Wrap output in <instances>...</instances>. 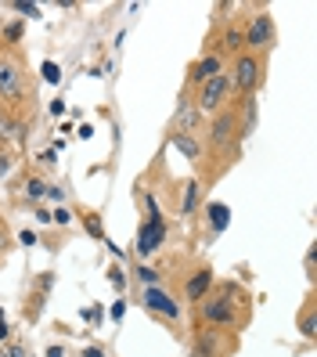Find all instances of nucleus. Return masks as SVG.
I'll list each match as a JSON object with an SVG mask.
<instances>
[{"mask_svg":"<svg viewBox=\"0 0 317 357\" xmlns=\"http://www.w3.org/2000/svg\"><path fill=\"white\" fill-rule=\"evenodd\" d=\"M242 307H245V292L235 282H224L199 300V318L206 325H224L227 328V325L242 321Z\"/></svg>","mask_w":317,"mask_h":357,"instance_id":"1","label":"nucleus"},{"mask_svg":"<svg viewBox=\"0 0 317 357\" xmlns=\"http://www.w3.org/2000/svg\"><path fill=\"white\" fill-rule=\"evenodd\" d=\"M227 79H231V91H235V94L252 98V94L260 91V83H263V58L242 51V54L235 58V66H231Z\"/></svg>","mask_w":317,"mask_h":357,"instance_id":"2","label":"nucleus"},{"mask_svg":"<svg viewBox=\"0 0 317 357\" xmlns=\"http://www.w3.org/2000/svg\"><path fill=\"white\" fill-rule=\"evenodd\" d=\"M235 130H238V101H231L213 116V127H209V149H213L217 155H224V159H231V152H235Z\"/></svg>","mask_w":317,"mask_h":357,"instance_id":"3","label":"nucleus"},{"mask_svg":"<svg viewBox=\"0 0 317 357\" xmlns=\"http://www.w3.org/2000/svg\"><path fill=\"white\" fill-rule=\"evenodd\" d=\"M227 98H231V79H227V73H220V76H213V79H206L192 101H195L199 116H217L224 105H231Z\"/></svg>","mask_w":317,"mask_h":357,"instance_id":"4","label":"nucleus"},{"mask_svg":"<svg viewBox=\"0 0 317 357\" xmlns=\"http://www.w3.org/2000/svg\"><path fill=\"white\" fill-rule=\"evenodd\" d=\"M242 40H245V51H249V54L270 51V47H274V18H270L267 11L252 15V18H249V29L242 33Z\"/></svg>","mask_w":317,"mask_h":357,"instance_id":"5","label":"nucleus"},{"mask_svg":"<svg viewBox=\"0 0 317 357\" xmlns=\"http://www.w3.org/2000/svg\"><path fill=\"white\" fill-rule=\"evenodd\" d=\"M22 98V61L15 54H0V101Z\"/></svg>","mask_w":317,"mask_h":357,"instance_id":"6","label":"nucleus"},{"mask_svg":"<svg viewBox=\"0 0 317 357\" xmlns=\"http://www.w3.org/2000/svg\"><path fill=\"white\" fill-rule=\"evenodd\" d=\"M141 307H144V310H152V314H159V318L180 321V303H177V300L170 296V292H162L159 285L144 289V296H141Z\"/></svg>","mask_w":317,"mask_h":357,"instance_id":"7","label":"nucleus"},{"mask_svg":"<svg viewBox=\"0 0 317 357\" xmlns=\"http://www.w3.org/2000/svg\"><path fill=\"white\" fill-rule=\"evenodd\" d=\"M199 127H202V116H199V109H195V101L192 98H180L177 101V112H173V123H170V130L173 134H199Z\"/></svg>","mask_w":317,"mask_h":357,"instance_id":"8","label":"nucleus"},{"mask_svg":"<svg viewBox=\"0 0 317 357\" xmlns=\"http://www.w3.org/2000/svg\"><path fill=\"white\" fill-rule=\"evenodd\" d=\"M162 238H166V224H162V217L144 220V224H141V231H137V253H141V257L155 253V249L162 245Z\"/></svg>","mask_w":317,"mask_h":357,"instance_id":"9","label":"nucleus"},{"mask_svg":"<svg viewBox=\"0 0 317 357\" xmlns=\"http://www.w3.org/2000/svg\"><path fill=\"white\" fill-rule=\"evenodd\" d=\"M220 73H224L220 54H202L195 66H192V73H187V83H192V87H202L206 79H213V76H220Z\"/></svg>","mask_w":317,"mask_h":357,"instance_id":"10","label":"nucleus"},{"mask_svg":"<svg viewBox=\"0 0 317 357\" xmlns=\"http://www.w3.org/2000/svg\"><path fill=\"white\" fill-rule=\"evenodd\" d=\"M209 289H213V271H209V267L195 271V275L187 278V285H184V292H187V300H195V303H199V300L206 296Z\"/></svg>","mask_w":317,"mask_h":357,"instance_id":"11","label":"nucleus"},{"mask_svg":"<svg viewBox=\"0 0 317 357\" xmlns=\"http://www.w3.org/2000/svg\"><path fill=\"white\" fill-rule=\"evenodd\" d=\"M170 144H173L184 159H192L195 166L202 162V144H199V137H192V134H173V130H170Z\"/></svg>","mask_w":317,"mask_h":357,"instance_id":"12","label":"nucleus"},{"mask_svg":"<svg viewBox=\"0 0 317 357\" xmlns=\"http://www.w3.org/2000/svg\"><path fill=\"white\" fill-rule=\"evenodd\" d=\"M224 51H227L231 58H238V54L245 51V40H242V29H227V33H224Z\"/></svg>","mask_w":317,"mask_h":357,"instance_id":"13","label":"nucleus"},{"mask_svg":"<svg viewBox=\"0 0 317 357\" xmlns=\"http://www.w3.org/2000/svg\"><path fill=\"white\" fill-rule=\"evenodd\" d=\"M227 220H231V209H227L224 202H213V206H209V224H213V231H224Z\"/></svg>","mask_w":317,"mask_h":357,"instance_id":"14","label":"nucleus"},{"mask_svg":"<svg viewBox=\"0 0 317 357\" xmlns=\"http://www.w3.org/2000/svg\"><path fill=\"white\" fill-rule=\"evenodd\" d=\"M195 202H199V181H187L184 184V202H180V213L187 217L195 209Z\"/></svg>","mask_w":317,"mask_h":357,"instance_id":"15","label":"nucleus"},{"mask_svg":"<svg viewBox=\"0 0 317 357\" xmlns=\"http://www.w3.org/2000/svg\"><path fill=\"white\" fill-rule=\"evenodd\" d=\"M15 137V119H11V112L0 105V144H8Z\"/></svg>","mask_w":317,"mask_h":357,"instance_id":"16","label":"nucleus"},{"mask_svg":"<svg viewBox=\"0 0 317 357\" xmlns=\"http://www.w3.org/2000/svg\"><path fill=\"white\" fill-rule=\"evenodd\" d=\"M134 275H137V282H141L144 289H152V285H159V271H152V267H148V264H141V267L134 271Z\"/></svg>","mask_w":317,"mask_h":357,"instance_id":"17","label":"nucleus"},{"mask_svg":"<svg viewBox=\"0 0 317 357\" xmlns=\"http://www.w3.org/2000/svg\"><path fill=\"white\" fill-rule=\"evenodd\" d=\"M26 195H29L33 202H36V199H44V195H47V184L40 181V177H29V181H26Z\"/></svg>","mask_w":317,"mask_h":357,"instance_id":"18","label":"nucleus"},{"mask_svg":"<svg viewBox=\"0 0 317 357\" xmlns=\"http://www.w3.org/2000/svg\"><path fill=\"white\" fill-rule=\"evenodd\" d=\"M300 328H303V335H307V340H314V307H307V310H303Z\"/></svg>","mask_w":317,"mask_h":357,"instance_id":"19","label":"nucleus"},{"mask_svg":"<svg viewBox=\"0 0 317 357\" xmlns=\"http://www.w3.org/2000/svg\"><path fill=\"white\" fill-rule=\"evenodd\" d=\"M83 224H87V231H91L94 238H105V231H101V220H98V213H91V217L83 220Z\"/></svg>","mask_w":317,"mask_h":357,"instance_id":"20","label":"nucleus"},{"mask_svg":"<svg viewBox=\"0 0 317 357\" xmlns=\"http://www.w3.org/2000/svg\"><path fill=\"white\" fill-rule=\"evenodd\" d=\"M192 357H217V354H213V343L199 340V343H195V350H192Z\"/></svg>","mask_w":317,"mask_h":357,"instance_id":"21","label":"nucleus"},{"mask_svg":"<svg viewBox=\"0 0 317 357\" xmlns=\"http://www.w3.org/2000/svg\"><path fill=\"white\" fill-rule=\"evenodd\" d=\"M44 79H47V83H58V79H61V73H58L54 61H44Z\"/></svg>","mask_w":317,"mask_h":357,"instance_id":"22","label":"nucleus"},{"mask_svg":"<svg viewBox=\"0 0 317 357\" xmlns=\"http://www.w3.org/2000/svg\"><path fill=\"white\" fill-rule=\"evenodd\" d=\"M51 220H54V224H69V220H72V213H69L65 206H58L54 213H51Z\"/></svg>","mask_w":317,"mask_h":357,"instance_id":"23","label":"nucleus"},{"mask_svg":"<svg viewBox=\"0 0 317 357\" xmlns=\"http://www.w3.org/2000/svg\"><path fill=\"white\" fill-rule=\"evenodd\" d=\"M15 11H22V15H33V18L40 15V8H36V4H26V0H18V4H15Z\"/></svg>","mask_w":317,"mask_h":357,"instance_id":"24","label":"nucleus"},{"mask_svg":"<svg viewBox=\"0 0 317 357\" xmlns=\"http://www.w3.org/2000/svg\"><path fill=\"white\" fill-rule=\"evenodd\" d=\"M47 199L61 202V199H65V188H58V184H47Z\"/></svg>","mask_w":317,"mask_h":357,"instance_id":"25","label":"nucleus"},{"mask_svg":"<svg viewBox=\"0 0 317 357\" xmlns=\"http://www.w3.org/2000/svg\"><path fill=\"white\" fill-rule=\"evenodd\" d=\"M11 166H15V159L8 152H0V174H11Z\"/></svg>","mask_w":317,"mask_h":357,"instance_id":"26","label":"nucleus"},{"mask_svg":"<svg viewBox=\"0 0 317 357\" xmlns=\"http://www.w3.org/2000/svg\"><path fill=\"white\" fill-rule=\"evenodd\" d=\"M314 264H317V249H310V253H307V275L314 278Z\"/></svg>","mask_w":317,"mask_h":357,"instance_id":"27","label":"nucleus"},{"mask_svg":"<svg viewBox=\"0 0 317 357\" xmlns=\"http://www.w3.org/2000/svg\"><path fill=\"white\" fill-rule=\"evenodd\" d=\"M112 285L123 292V285H126V275H123V271H112Z\"/></svg>","mask_w":317,"mask_h":357,"instance_id":"28","label":"nucleus"},{"mask_svg":"<svg viewBox=\"0 0 317 357\" xmlns=\"http://www.w3.org/2000/svg\"><path fill=\"white\" fill-rule=\"evenodd\" d=\"M18 36H22V26H18V22L8 26V40H18Z\"/></svg>","mask_w":317,"mask_h":357,"instance_id":"29","label":"nucleus"},{"mask_svg":"<svg viewBox=\"0 0 317 357\" xmlns=\"http://www.w3.org/2000/svg\"><path fill=\"white\" fill-rule=\"evenodd\" d=\"M22 245H36V235H33V231H22Z\"/></svg>","mask_w":317,"mask_h":357,"instance_id":"30","label":"nucleus"},{"mask_svg":"<svg viewBox=\"0 0 317 357\" xmlns=\"http://www.w3.org/2000/svg\"><path fill=\"white\" fill-rule=\"evenodd\" d=\"M123 310H126V303H123V300H119V303H116V307H112V318H116V321H119V318H123Z\"/></svg>","mask_w":317,"mask_h":357,"instance_id":"31","label":"nucleus"},{"mask_svg":"<svg viewBox=\"0 0 317 357\" xmlns=\"http://www.w3.org/2000/svg\"><path fill=\"white\" fill-rule=\"evenodd\" d=\"M8 335H11V328H8V321H0V343H4V340H8Z\"/></svg>","mask_w":317,"mask_h":357,"instance_id":"32","label":"nucleus"},{"mask_svg":"<svg viewBox=\"0 0 317 357\" xmlns=\"http://www.w3.org/2000/svg\"><path fill=\"white\" fill-rule=\"evenodd\" d=\"M83 357H105V354H101V347H87V354H83Z\"/></svg>","mask_w":317,"mask_h":357,"instance_id":"33","label":"nucleus"},{"mask_svg":"<svg viewBox=\"0 0 317 357\" xmlns=\"http://www.w3.org/2000/svg\"><path fill=\"white\" fill-rule=\"evenodd\" d=\"M4 249H8V231L0 227V253H4Z\"/></svg>","mask_w":317,"mask_h":357,"instance_id":"34","label":"nucleus"},{"mask_svg":"<svg viewBox=\"0 0 317 357\" xmlns=\"http://www.w3.org/2000/svg\"><path fill=\"white\" fill-rule=\"evenodd\" d=\"M47 357H65V350H61V347H51V350H47Z\"/></svg>","mask_w":317,"mask_h":357,"instance_id":"35","label":"nucleus"},{"mask_svg":"<svg viewBox=\"0 0 317 357\" xmlns=\"http://www.w3.org/2000/svg\"><path fill=\"white\" fill-rule=\"evenodd\" d=\"M0 321H8V318H4V310H0Z\"/></svg>","mask_w":317,"mask_h":357,"instance_id":"36","label":"nucleus"},{"mask_svg":"<svg viewBox=\"0 0 317 357\" xmlns=\"http://www.w3.org/2000/svg\"><path fill=\"white\" fill-rule=\"evenodd\" d=\"M0 357H8V354H4V350H0Z\"/></svg>","mask_w":317,"mask_h":357,"instance_id":"37","label":"nucleus"}]
</instances>
